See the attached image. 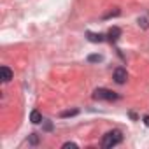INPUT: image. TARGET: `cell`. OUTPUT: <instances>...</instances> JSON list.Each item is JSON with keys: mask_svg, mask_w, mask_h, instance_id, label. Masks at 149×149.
<instances>
[{"mask_svg": "<svg viewBox=\"0 0 149 149\" xmlns=\"http://www.w3.org/2000/svg\"><path fill=\"white\" fill-rule=\"evenodd\" d=\"M30 121H32L33 125H39V123H42V114H40L37 109H33V111L30 112Z\"/></svg>", "mask_w": 149, "mask_h": 149, "instance_id": "obj_7", "label": "cell"}, {"mask_svg": "<svg viewBox=\"0 0 149 149\" xmlns=\"http://www.w3.org/2000/svg\"><path fill=\"white\" fill-rule=\"evenodd\" d=\"M86 37H88L90 42H104V40H105V35H102V33H93V32H88Z\"/></svg>", "mask_w": 149, "mask_h": 149, "instance_id": "obj_6", "label": "cell"}, {"mask_svg": "<svg viewBox=\"0 0 149 149\" xmlns=\"http://www.w3.org/2000/svg\"><path fill=\"white\" fill-rule=\"evenodd\" d=\"M137 23H139V26L140 28H149V14H146V16H140L139 19H137Z\"/></svg>", "mask_w": 149, "mask_h": 149, "instance_id": "obj_8", "label": "cell"}, {"mask_svg": "<svg viewBox=\"0 0 149 149\" xmlns=\"http://www.w3.org/2000/svg\"><path fill=\"white\" fill-rule=\"evenodd\" d=\"M79 111L77 109H74V111H65V112H61V118H68V116H76Z\"/></svg>", "mask_w": 149, "mask_h": 149, "instance_id": "obj_10", "label": "cell"}, {"mask_svg": "<svg viewBox=\"0 0 149 149\" xmlns=\"http://www.w3.org/2000/svg\"><path fill=\"white\" fill-rule=\"evenodd\" d=\"M119 37H121V30H119L118 26H112V28L109 30V33H107V40H111V42H116Z\"/></svg>", "mask_w": 149, "mask_h": 149, "instance_id": "obj_5", "label": "cell"}, {"mask_svg": "<svg viewBox=\"0 0 149 149\" xmlns=\"http://www.w3.org/2000/svg\"><path fill=\"white\" fill-rule=\"evenodd\" d=\"M144 125L149 128V116H144Z\"/></svg>", "mask_w": 149, "mask_h": 149, "instance_id": "obj_13", "label": "cell"}, {"mask_svg": "<svg viewBox=\"0 0 149 149\" xmlns=\"http://www.w3.org/2000/svg\"><path fill=\"white\" fill-rule=\"evenodd\" d=\"M0 72H2V81L4 83H9L13 79V70L7 67V65H2L0 67Z\"/></svg>", "mask_w": 149, "mask_h": 149, "instance_id": "obj_4", "label": "cell"}, {"mask_svg": "<svg viewBox=\"0 0 149 149\" xmlns=\"http://www.w3.org/2000/svg\"><path fill=\"white\" fill-rule=\"evenodd\" d=\"M126 79H128V72H126V68L118 67V68L114 70V81H116L118 84H125Z\"/></svg>", "mask_w": 149, "mask_h": 149, "instance_id": "obj_3", "label": "cell"}, {"mask_svg": "<svg viewBox=\"0 0 149 149\" xmlns=\"http://www.w3.org/2000/svg\"><path fill=\"white\" fill-rule=\"evenodd\" d=\"M93 98L95 100H107V102H112V100H118L119 95H116L114 91L107 90V88H97L93 91Z\"/></svg>", "mask_w": 149, "mask_h": 149, "instance_id": "obj_2", "label": "cell"}, {"mask_svg": "<svg viewBox=\"0 0 149 149\" xmlns=\"http://www.w3.org/2000/svg\"><path fill=\"white\" fill-rule=\"evenodd\" d=\"M88 61L90 63H100V61H104V56L102 54H90L88 56Z\"/></svg>", "mask_w": 149, "mask_h": 149, "instance_id": "obj_9", "label": "cell"}, {"mask_svg": "<svg viewBox=\"0 0 149 149\" xmlns=\"http://www.w3.org/2000/svg\"><path fill=\"white\" fill-rule=\"evenodd\" d=\"M121 142H123V133H121L119 130H111V132H107V133L104 135V139H102V146H104L105 149L116 147V146L121 144Z\"/></svg>", "mask_w": 149, "mask_h": 149, "instance_id": "obj_1", "label": "cell"}, {"mask_svg": "<svg viewBox=\"0 0 149 149\" xmlns=\"http://www.w3.org/2000/svg\"><path fill=\"white\" fill-rule=\"evenodd\" d=\"M28 142H30V144H32V146H35V144H37V142H39V137H37V135H35V133H32V135H30V137H28Z\"/></svg>", "mask_w": 149, "mask_h": 149, "instance_id": "obj_11", "label": "cell"}, {"mask_svg": "<svg viewBox=\"0 0 149 149\" xmlns=\"http://www.w3.org/2000/svg\"><path fill=\"white\" fill-rule=\"evenodd\" d=\"M63 147H77V144H74V142H65Z\"/></svg>", "mask_w": 149, "mask_h": 149, "instance_id": "obj_12", "label": "cell"}]
</instances>
